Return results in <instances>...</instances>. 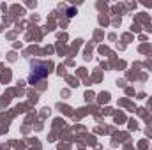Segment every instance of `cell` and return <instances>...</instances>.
Returning <instances> with one entry per match:
<instances>
[{
    "label": "cell",
    "mask_w": 152,
    "mask_h": 150,
    "mask_svg": "<svg viewBox=\"0 0 152 150\" xmlns=\"http://www.w3.org/2000/svg\"><path fill=\"white\" fill-rule=\"evenodd\" d=\"M30 67H32V71H30V74H28V83L30 85H36L37 81L41 79H44L46 76H48V69H50V66L48 64H44V62H39V60H32L30 62Z\"/></svg>",
    "instance_id": "obj_1"
}]
</instances>
